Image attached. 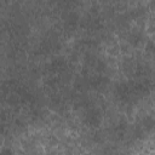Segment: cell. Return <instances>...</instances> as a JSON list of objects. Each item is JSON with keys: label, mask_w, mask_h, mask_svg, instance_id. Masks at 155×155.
I'll return each mask as SVG.
<instances>
[{"label": "cell", "mask_w": 155, "mask_h": 155, "mask_svg": "<svg viewBox=\"0 0 155 155\" xmlns=\"http://www.w3.org/2000/svg\"><path fill=\"white\" fill-rule=\"evenodd\" d=\"M84 124L91 128H97L98 126H101L102 120H103V115L101 109L94 108V107H88L85 110L84 114Z\"/></svg>", "instance_id": "1"}, {"label": "cell", "mask_w": 155, "mask_h": 155, "mask_svg": "<svg viewBox=\"0 0 155 155\" xmlns=\"http://www.w3.org/2000/svg\"><path fill=\"white\" fill-rule=\"evenodd\" d=\"M115 97L124 104H130L131 102H133V97H132V92H131V86L130 82L125 81V82H120L116 85L115 87Z\"/></svg>", "instance_id": "2"}, {"label": "cell", "mask_w": 155, "mask_h": 155, "mask_svg": "<svg viewBox=\"0 0 155 155\" xmlns=\"http://www.w3.org/2000/svg\"><path fill=\"white\" fill-rule=\"evenodd\" d=\"M67 61L63 57H57L53 58L47 65H46V71H48L50 74H54V75H61L63 73L67 71Z\"/></svg>", "instance_id": "3"}, {"label": "cell", "mask_w": 155, "mask_h": 155, "mask_svg": "<svg viewBox=\"0 0 155 155\" xmlns=\"http://www.w3.org/2000/svg\"><path fill=\"white\" fill-rule=\"evenodd\" d=\"M63 23H64V29L69 33H73L76 30L78 25L80 24V17L76 12L74 11H68L63 18Z\"/></svg>", "instance_id": "4"}, {"label": "cell", "mask_w": 155, "mask_h": 155, "mask_svg": "<svg viewBox=\"0 0 155 155\" xmlns=\"http://www.w3.org/2000/svg\"><path fill=\"white\" fill-rule=\"evenodd\" d=\"M87 81H88V87H91V88H93V90L101 91V90H103V88L108 85L109 79H108L107 76L102 75V74H98V75H94V76L88 78Z\"/></svg>", "instance_id": "5"}, {"label": "cell", "mask_w": 155, "mask_h": 155, "mask_svg": "<svg viewBox=\"0 0 155 155\" xmlns=\"http://www.w3.org/2000/svg\"><path fill=\"white\" fill-rule=\"evenodd\" d=\"M144 40V35L140 30H133L127 35V42L132 47H138Z\"/></svg>", "instance_id": "6"}, {"label": "cell", "mask_w": 155, "mask_h": 155, "mask_svg": "<svg viewBox=\"0 0 155 155\" xmlns=\"http://www.w3.org/2000/svg\"><path fill=\"white\" fill-rule=\"evenodd\" d=\"M126 131H127V121L126 120H120L119 124L114 127V136L116 137V139L121 140V139H124V137L126 134Z\"/></svg>", "instance_id": "7"}, {"label": "cell", "mask_w": 155, "mask_h": 155, "mask_svg": "<svg viewBox=\"0 0 155 155\" xmlns=\"http://www.w3.org/2000/svg\"><path fill=\"white\" fill-rule=\"evenodd\" d=\"M140 126L145 132H151L155 130V119L150 115H145L140 121Z\"/></svg>", "instance_id": "8"}, {"label": "cell", "mask_w": 155, "mask_h": 155, "mask_svg": "<svg viewBox=\"0 0 155 155\" xmlns=\"http://www.w3.org/2000/svg\"><path fill=\"white\" fill-rule=\"evenodd\" d=\"M144 13H145V10H144L143 7H137V8H133V10L131 11L130 16H131V18H133V19H137V18L142 17Z\"/></svg>", "instance_id": "9"}, {"label": "cell", "mask_w": 155, "mask_h": 155, "mask_svg": "<svg viewBox=\"0 0 155 155\" xmlns=\"http://www.w3.org/2000/svg\"><path fill=\"white\" fill-rule=\"evenodd\" d=\"M144 133H145V131L143 130V127H142V126H137V127H134L133 137H134L136 139H142V138L144 137Z\"/></svg>", "instance_id": "10"}, {"label": "cell", "mask_w": 155, "mask_h": 155, "mask_svg": "<svg viewBox=\"0 0 155 155\" xmlns=\"http://www.w3.org/2000/svg\"><path fill=\"white\" fill-rule=\"evenodd\" d=\"M150 7H151V8L155 7V0H151V2H150Z\"/></svg>", "instance_id": "11"}, {"label": "cell", "mask_w": 155, "mask_h": 155, "mask_svg": "<svg viewBox=\"0 0 155 155\" xmlns=\"http://www.w3.org/2000/svg\"><path fill=\"white\" fill-rule=\"evenodd\" d=\"M154 101H155V97H154Z\"/></svg>", "instance_id": "12"}]
</instances>
